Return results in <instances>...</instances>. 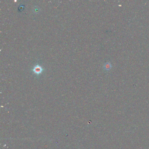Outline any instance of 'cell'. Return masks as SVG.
<instances>
[{"mask_svg":"<svg viewBox=\"0 0 149 149\" xmlns=\"http://www.w3.org/2000/svg\"><path fill=\"white\" fill-rule=\"evenodd\" d=\"M43 69L42 67L40 66L39 65H36L33 67L32 70L35 74L39 75L41 73H42V72H43Z\"/></svg>","mask_w":149,"mask_h":149,"instance_id":"obj_1","label":"cell"},{"mask_svg":"<svg viewBox=\"0 0 149 149\" xmlns=\"http://www.w3.org/2000/svg\"><path fill=\"white\" fill-rule=\"evenodd\" d=\"M112 67V64L109 62H107L106 63H105L104 64V66H103V68L104 70L108 71L109 70H110L111 69Z\"/></svg>","mask_w":149,"mask_h":149,"instance_id":"obj_2","label":"cell"},{"mask_svg":"<svg viewBox=\"0 0 149 149\" xmlns=\"http://www.w3.org/2000/svg\"><path fill=\"white\" fill-rule=\"evenodd\" d=\"M40 11V8L39 7H38L37 6H36L34 7V8L33 9V12H34V13L38 14L39 13Z\"/></svg>","mask_w":149,"mask_h":149,"instance_id":"obj_3","label":"cell"}]
</instances>
